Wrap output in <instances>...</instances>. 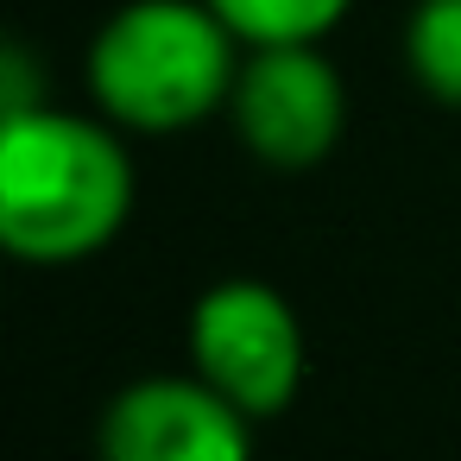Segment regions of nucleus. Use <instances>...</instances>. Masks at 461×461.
<instances>
[{"mask_svg": "<svg viewBox=\"0 0 461 461\" xmlns=\"http://www.w3.org/2000/svg\"><path fill=\"white\" fill-rule=\"evenodd\" d=\"M133 215V158L102 114L32 108L0 121V240L20 266H83Z\"/></svg>", "mask_w": 461, "mask_h": 461, "instance_id": "1", "label": "nucleus"}, {"mask_svg": "<svg viewBox=\"0 0 461 461\" xmlns=\"http://www.w3.org/2000/svg\"><path fill=\"white\" fill-rule=\"evenodd\" d=\"M234 140L272 171H310L341 146L348 89L322 45H253L228 95Z\"/></svg>", "mask_w": 461, "mask_h": 461, "instance_id": "4", "label": "nucleus"}, {"mask_svg": "<svg viewBox=\"0 0 461 461\" xmlns=\"http://www.w3.org/2000/svg\"><path fill=\"white\" fill-rule=\"evenodd\" d=\"M404 70L436 108H461V0H417L411 7Z\"/></svg>", "mask_w": 461, "mask_h": 461, "instance_id": "6", "label": "nucleus"}, {"mask_svg": "<svg viewBox=\"0 0 461 461\" xmlns=\"http://www.w3.org/2000/svg\"><path fill=\"white\" fill-rule=\"evenodd\" d=\"M247 45L209 0H127L102 20L83 58V83L102 121L121 133H184L228 114Z\"/></svg>", "mask_w": 461, "mask_h": 461, "instance_id": "2", "label": "nucleus"}, {"mask_svg": "<svg viewBox=\"0 0 461 461\" xmlns=\"http://www.w3.org/2000/svg\"><path fill=\"white\" fill-rule=\"evenodd\" d=\"M95 461H253V417L196 373H146L108 398Z\"/></svg>", "mask_w": 461, "mask_h": 461, "instance_id": "5", "label": "nucleus"}, {"mask_svg": "<svg viewBox=\"0 0 461 461\" xmlns=\"http://www.w3.org/2000/svg\"><path fill=\"white\" fill-rule=\"evenodd\" d=\"M184 348H190V373L203 385H215L234 411H247L253 423L291 411V398L303 392V373H310L303 322H297L291 297L272 291L266 278L209 285L190 303Z\"/></svg>", "mask_w": 461, "mask_h": 461, "instance_id": "3", "label": "nucleus"}, {"mask_svg": "<svg viewBox=\"0 0 461 461\" xmlns=\"http://www.w3.org/2000/svg\"><path fill=\"white\" fill-rule=\"evenodd\" d=\"M221 26L253 51V45H322L354 0H209Z\"/></svg>", "mask_w": 461, "mask_h": 461, "instance_id": "7", "label": "nucleus"}]
</instances>
